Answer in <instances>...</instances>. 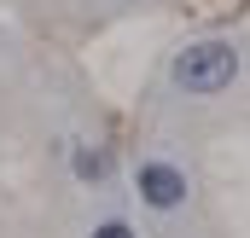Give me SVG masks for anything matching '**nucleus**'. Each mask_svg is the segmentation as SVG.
I'll return each mask as SVG.
<instances>
[{
	"mask_svg": "<svg viewBox=\"0 0 250 238\" xmlns=\"http://www.w3.org/2000/svg\"><path fill=\"white\" fill-rule=\"evenodd\" d=\"M233 76H239V53L227 41H198L175 59V87L181 93H221V87H233Z\"/></svg>",
	"mask_w": 250,
	"mask_h": 238,
	"instance_id": "1",
	"label": "nucleus"
},
{
	"mask_svg": "<svg viewBox=\"0 0 250 238\" xmlns=\"http://www.w3.org/2000/svg\"><path fill=\"white\" fill-rule=\"evenodd\" d=\"M140 198L151 203V209H175L181 198H187V175L175 169V163H140Z\"/></svg>",
	"mask_w": 250,
	"mask_h": 238,
	"instance_id": "2",
	"label": "nucleus"
},
{
	"mask_svg": "<svg viewBox=\"0 0 250 238\" xmlns=\"http://www.w3.org/2000/svg\"><path fill=\"white\" fill-rule=\"evenodd\" d=\"M76 175H82V180H99V175H105V157H99V151H76Z\"/></svg>",
	"mask_w": 250,
	"mask_h": 238,
	"instance_id": "3",
	"label": "nucleus"
},
{
	"mask_svg": "<svg viewBox=\"0 0 250 238\" xmlns=\"http://www.w3.org/2000/svg\"><path fill=\"white\" fill-rule=\"evenodd\" d=\"M93 238H134V233H128L123 221H105V227H99V233H93Z\"/></svg>",
	"mask_w": 250,
	"mask_h": 238,
	"instance_id": "4",
	"label": "nucleus"
}]
</instances>
